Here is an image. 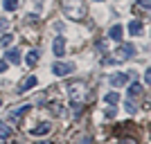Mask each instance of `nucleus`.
Returning a JSON list of instances; mask_svg holds the SVG:
<instances>
[{
  "label": "nucleus",
  "mask_w": 151,
  "mask_h": 144,
  "mask_svg": "<svg viewBox=\"0 0 151 144\" xmlns=\"http://www.w3.org/2000/svg\"><path fill=\"white\" fill-rule=\"evenodd\" d=\"M72 70H75V65H72V63H61V61H57L54 65H52V72H54L57 77H65V75H70Z\"/></svg>",
  "instance_id": "obj_4"
},
{
  "label": "nucleus",
  "mask_w": 151,
  "mask_h": 144,
  "mask_svg": "<svg viewBox=\"0 0 151 144\" xmlns=\"http://www.w3.org/2000/svg\"><path fill=\"white\" fill-rule=\"evenodd\" d=\"M41 144H47V142H41Z\"/></svg>",
  "instance_id": "obj_25"
},
{
  "label": "nucleus",
  "mask_w": 151,
  "mask_h": 144,
  "mask_svg": "<svg viewBox=\"0 0 151 144\" xmlns=\"http://www.w3.org/2000/svg\"><path fill=\"white\" fill-rule=\"evenodd\" d=\"M7 70V61H0V72H5Z\"/></svg>",
  "instance_id": "obj_24"
},
{
  "label": "nucleus",
  "mask_w": 151,
  "mask_h": 144,
  "mask_svg": "<svg viewBox=\"0 0 151 144\" xmlns=\"http://www.w3.org/2000/svg\"><path fill=\"white\" fill-rule=\"evenodd\" d=\"M115 54H117V59H131L133 54H135V47H133L131 43H124V45H120V47H117V52H115Z\"/></svg>",
  "instance_id": "obj_5"
},
{
  "label": "nucleus",
  "mask_w": 151,
  "mask_h": 144,
  "mask_svg": "<svg viewBox=\"0 0 151 144\" xmlns=\"http://www.w3.org/2000/svg\"><path fill=\"white\" fill-rule=\"evenodd\" d=\"M63 50H65V38L57 36V38H54V43H52V52H54V57H63Z\"/></svg>",
  "instance_id": "obj_7"
},
{
  "label": "nucleus",
  "mask_w": 151,
  "mask_h": 144,
  "mask_svg": "<svg viewBox=\"0 0 151 144\" xmlns=\"http://www.w3.org/2000/svg\"><path fill=\"white\" fill-rule=\"evenodd\" d=\"M36 83H38V79L34 75H29V77H25L23 81L18 83V88H16V92L18 95H23V92H27V90H32V88H36Z\"/></svg>",
  "instance_id": "obj_3"
},
{
  "label": "nucleus",
  "mask_w": 151,
  "mask_h": 144,
  "mask_svg": "<svg viewBox=\"0 0 151 144\" xmlns=\"http://www.w3.org/2000/svg\"><path fill=\"white\" fill-rule=\"evenodd\" d=\"M7 27H9V23H7V20L0 16V29H7Z\"/></svg>",
  "instance_id": "obj_21"
},
{
  "label": "nucleus",
  "mask_w": 151,
  "mask_h": 144,
  "mask_svg": "<svg viewBox=\"0 0 151 144\" xmlns=\"http://www.w3.org/2000/svg\"><path fill=\"white\" fill-rule=\"evenodd\" d=\"M27 110H29V106H20V108H16V110H12V113H9V119H16V122H18V119L23 117Z\"/></svg>",
  "instance_id": "obj_13"
},
{
  "label": "nucleus",
  "mask_w": 151,
  "mask_h": 144,
  "mask_svg": "<svg viewBox=\"0 0 151 144\" xmlns=\"http://www.w3.org/2000/svg\"><path fill=\"white\" fill-rule=\"evenodd\" d=\"M142 95V83H131L129 86V97H140Z\"/></svg>",
  "instance_id": "obj_15"
},
{
  "label": "nucleus",
  "mask_w": 151,
  "mask_h": 144,
  "mask_svg": "<svg viewBox=\"0 0 151 144\" xmlns=\"http://www.w3.org/2000/svg\"><path fill=\"white\" fill-rule=\"evenodd\" d=\"M38 59H41L38 50H29V52H27V65H32V68H34V65L38 63Z\"/></svg>",
  "instance_id": "obj_12"
},
{
  "label": "nucleus",
  "mask_w": 151,
  "mask_h": 144,
  "mask_svg": "<svg viewBox=\"0 0 151 144\" xmlns=\"http://www.w3.org/2000/svg\"><path fill=\"white\" fill-rule=\"evenodd\" d=\"M9 138H12V128L0 122V144H5V140H9Z\"/></svg>",
  "instance_id": "obj_11"
},
{
  "label": "nucleus",
  "mask_w": 151,
  "mask_h": 144,
  "mask_svg": "<svg viewBox=\"0 0 151 144\" xmlns=\"http://www.w3.org/2000/svg\"><path fill=\"white\" fill-rule=\"evenodd\" d=\"M0 104H2V99H0Z\"/></svg>",
  "instance_id": "obj_27"
},
{
  "label": "nucleus",
  "mask_w": 151,
  "mask_h": 144,
  "mask_svg": "<svg viewBox=\"0 0 151 144\" xmlns=\"http://www.w3.org/2000/svg\"><path fill=\"white\" fill-rule=\"evenodd\" d=\"M117 101H120V95H117V92H108V95H106V104H111V106H115Z\"/></svg>",
  "instance_id": "obj_18"
},
{
  "label": "nucleus",
  "mask_w": 151,
  "mask_h": 144,
  "mask_svg": "<svg viewBox=\"0 0 151 144\" xmlns=\"http://www.w3.org/2000/svg\"><path fill=\"white\" fill-rule=\"evenodd\" d=\"M97 2H101V0H97Z\"/></svg>",
  "instance_id": "obj_26"
},
{
  "label": "nucleus",
  "mask_w": 151,
  "mask_h": 144,
  "mask_svg": "<svg viewBox=\"0 0 151 144\" xmlns=\"http://www.w3.org/2000/svg\"><path fill=\"white\" fill-rule=\"evenodd\" d=\"M61 9H63V14L72 20H81L83 16H86L83 0H61Z\"/></svg>",
  "instance_id": "obj_1"
},
{
  "label": "nucleus",
  "mask_w": 151,
  "mask_h": 144,
  "mask_svg": "<svg viewBox=\"0 0 151 144\" xmlns=\"http://www.w3.org/2000/svg\"><path fill=\"white\" fill-rule=\"evenodd\" d=\"M79 144H93V140H90V135H83V138L79 140Z\"/></svg>",
  "instance_id": "obj_20"
},
{
  "label": "nucleus",
  "mask_w": 151,
  "mask_h": 144,
  "mask_svg": "<svg viewBox=\"0 0 151 144\" xmlns=\"http://www.w3.org/2000/svg\"><path fill=\"white\" fill-rule=\"evenodd\" d=\"M12 43H14V36H12V34H5V36L0 38V47H9Z\"/></svg>",
  "instance_id": "obj_17"
},
{
  "label": "nucleus",
  "mask_w": 151,
  "mask_h": 144,
  "mask_svg": "<svg viewBox=\"0 0 151 144\" xmlns=\"http://www.w3.org/2000/svg\"><path fill=\"white\" fill-rule=\"evenodd\" d=\"M2 5H5L7 11H16L18 9V0H2Z\"/></svg>",
  "instance_id": "obj_16"
},
{
  "label": "nucleus",
  "mask_w": 151,
  "mask_h": 144,
  "mask_svg": "<svg viewBox=\"0 0 151 144\" xmlns=\"http://www.w3.org/2000/svg\"><path fill=\"white\" fill-rule=\"evenodd\" d=\"M7 63H14V65H18L20 63V52L18 50H7Z\"/></svg>",
  "instance_id": "obj_9"
},
{
  "label": "nucleus",
  "mask_w": 151,
  "mask_h": 144,
  "mask_svg": "<svg viewBox=\"0 0 151 144\" xmlns=\"http://www.w3.org/2000/svg\"><path fill=\"white\" fill-rule=\"evenodd\" d=\"M108 83H111V86H124V83H129V75H126V72L111 75V77H108Z\"/></svg>",
  "instance_id": "obj_8"
},
{
  "label": "nucleus",
  "mask_w": 151,
  "mask_h": 144,
  "mask_svg": "<svg viewBox=\"0 0 151 144\" xmlns=\"http://www.w3.org/2000/svg\"><path fill=\"white\" fill-rule=\"evenodd\" d=\"M124 106H126V110H129V113H135V110H138V108H135V104H133V101H126V104H124Z\"/></svg>",
  "instance_id": "obj_19"
},
{
  "label": "nucleus",
  "mask_w": 151,
  "mask_h": 144,
  "mask_svg": "<svg viewBox=\"0 0 151 144\" xmlns=\"http://www.w3.org/2000/svg\"><path fill=\"white\" fill-rule=\"evenodd\" d=\"M138 2H140L142 7H145V9H149V0H138Z\"/></svg>",
  "instance_id": "obj_23"
},
{
  "label": "nucleus",
  "mask_w": 151,
  "mask_h": 144,
  "mask_svg": "<svg viewBox=\"0 0 151 144\" xmlns=\"http://www.w3.org/2000/svg\"><path fill=\"white\" fill-rule=\"evenodd\" d=\"M106 117H108V119L115 117V108H108V110H106Z\"/></svg>",
  "instance_id": "obj_22"
},
{
  "label": "nucleus",
  "mask_w": 151,
  "mask_h": 144,
  "mask_svg": "<svg viewBox=\"0 0 151 144\" xmlns=\"http://www.w3.org/2000/svg\"><path fill=\"white\" fill-rule=\"evenodd\" d=\"M68 95H70V101L83 104V99H86V83L83 81H72L68 86Z\"/></svg>",
  "instance_id": "obj_2"
},
{
  "label": "nucleus",
  "mask_w": 151,
  "mask_h": 144,
  "mask_svg": "<svg viewBox=\"0 0 151 144\" xmlns=\"http://www.w3.org/2000/svg\"><path fill=\"white\" fill-rule=\"evenodd\" d=\"M129 32H131V36H140L142 34V23L140 20H131L129 23Z\"/></svg>",
  "instance_id": "obj_10"
},
{
  "label": "nucleus",
  "mask_w": 151,
  "mask_h": 144,
  "mask_svg": "<svg viewBox=\"0 0 151 144\" xmlns=\"http://www.w3.org/2000/svg\"><path fill=\"white\" fill-rule=\"evenodd\" d=\"M108 36L113 38V41H122V25H113L111 32H108Z\"/></svg>",
  "instance_id": "obj_14"
},
{
  "label": "nucleus",
  "mask_w": 151,
  "mask_h": 144,
  "mask_svg": "<svg viewBox=\"0 0 151 144\" xmlns=\"http://www.w3.org/2000/svg\"><path fill=\"white\" fill-rule=\"evenodd\" d=\"M47 133H52V124L50 122H41L38 126L32 128V135H34V138H41V135H47Z\"/></svg>",
  "instance_id": "obj_6"
}]
</instances>
